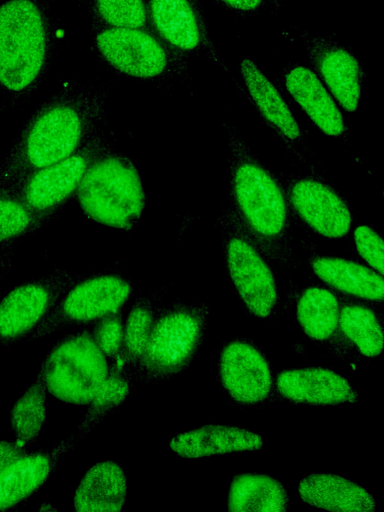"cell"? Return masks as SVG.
I'll use <instances>...</instances> for the list:
<instances>
[{"instance_id": "cell-31", "label": "cell", "mask_w": 384, "mask_h": 512, "mask_svg": "<svg viewBox=\"0 0 384 512\" xmlns=\"http://www.w3.org/2000/svg\"><path fill=\"white\" fill-rule=\"evenodd\" d=\"M100 18L114 28H144L148 11L144 0H95Z\"/></svg>"}, {"instance_id": "cell-22", "label": "cell", "mask_w": 384, "mask_h": 512, "mask_svg": "<svg viewBox=\"0 0 384 512\" xmlns=\"http://www.w3.org/2000/svg\"><path fill=\"white\" fill-rule=\"evenodd\" d=\"M307 504L329 511L369 512L375 509L373 496L360 485L331 473H314L298 486Z\"/></svg>"}, {"instance_id": "cell-3", "label": "cell", "mask_w": 384, "mask_h": 512, "mask_svg": "<svg viewBox=\"0 0 384 512\" xmlns=\"http://www.w3.org/2000/svg\"><path fill=\"white\" fill-rule=\"evenodd\" d=\"M76 196L90 219L124 230L137 223L145 206L139 173L120 153H101L87 169Z\"/></svg>"}, {"instance_id": "cell-17", "label": "cell", "mask_w": 384, "mask_h": 512, "mask_svg": "<svg viewBox=\"0 0 384 512\" xmlns=\"http://www.w3.org/2000/svg\"><path fill=\"white\" fill-rule=\"evenodd\" d=\"M74 442L71 438L51 450L26 452L1 470L0 510L9 509L35 493Z\"/></svg>"}, {"instance_id": "cell-27", "label": "cell", "mask_w": 384, "mask_h": 512, "mask_svg": "<svg viewBox=\"0 0 384 512\" xmlns=\"http://www.w3.org/2000/svg\"><path fill=\"white\" fill-rule=\"evenodd\" d=\"M133 383L131 374L122 364L119 362L111 363L108 376L87 405V412L78 431L73 435L74 439L77 441L119 406L128 396Z\"/></svg>"}, {"instance_id": "cell-11", "label": "cell", "mask_w": 384, "mask_h": 512, "mask_svg": "<svg viewBox=\"0 0 384 512\" xmlns=\"http://www.w3.org/2000/svg\"><path fill=\"white\" fill-rule=\"evenodd\" d=\"M158 36L176 51L205 57L227 70L210 37L199 0H146Z\"/></svg>"}, {"instance_id": "cell-23", "label": "cell", "mask_w": 384, "mask_h": 512, "mask_svg": "<svg viewBox=\"0 0 384 512\" xmlns=\"http://www.w3.org/2000/svg\"><path fill=\"white\" fill-rule=\"evenodd\" d=\"M311 269L323 282L344 293L376 302L384 298L383 277L374 269L335 257L315 258Z\"/></svg>"}, {"instance_id": "cell-28", "label": "cell", "mask_w": 384, "mask_h": 512, "mask_svg": "<svg viewBox=\"0 0 384 512\" xmlns=\"http://www.w3.org/2000/svg\"><path fill=\"white\" fill-rule=\"evenodd\" d=\"M338 325L343 334L367 357L381 354L384 336L375 313L362 305H346L340 309Z\"/></svg>"}, {"instance_id": "cell-32", "label": "cell", "mask_w": 384, "mask_h": 512, "mask_svg": "<svg viewBox=\"0 0 384 512\" xmlns=\"http://www.w3.org/2000/svg\"><path fill=\"white\" fill-rule=\"evenodd\" d=\"M124 321L119 312L95 322L92 336L110 362H119L123 349Z\"/></svg>"}, {"instance_id": "cell-6", "label": "cell", "mask_w": 384, "mask_h": 512, "mask_svg": "<svg viewBox=\"0 0 384 512\" xmlns=\"http://www.w3.org/2000/svg\"><path fill=\"white\" fill-rule=\"evenodd\" d=\"M205 314L177 307L155 317L144 351L132 372L133 382L171 377L185 369L201 343Z\"/></svg>"}, {"instance_id": "cell-26", "label": "cell", "mask_w": 384, "mask_h": 512, "mask_svg": "<svg viewBox=\"0 0 384 512\" xmlns=\"http://www.w3.org/2000/svg\"><path fill=\"white\" fill-rule=\"evenodd\" d=\"M47 393L42 375L38 371L34 382L12 406L10 423L17 445L26 447L37 440L46 421Z\"/></svg>"}, {"instance_id": "cell-10", "label": "cell", "mask_w": 384, "mask_h": 512, "mask_svg": "<svg viewBox=\"0 0 384 512\" xmlns=\"http://www.w3.org/2000/svg\"><path fill=\"white\" fill-rule=\"evenodd\" d=\"M103 152L99 141L87 142L74 154L28 174L9 188L44 218L76 193L87 169Z\"/></svg>"}, {"instance_id": "cell-8", "label": "cell", "mask_w": 384, "mask_h": 512, "mask_svg": "<svg viewBox=\"0 0 384 512\" xmlns=\"http://www.w3.org/2000/svg\"><path fill=\"white\" fill-rule=\"evenodd\" d=\"M95 40L103 59L127 76L156 79L186 73L185 55L144 28L108 27Z\"/></svg>"}, {"instance_id": "cell-5", "label": "cell", "mask_w": 384, "mask_h": 512, "mask_svg": "<svg viewBox=\"0 0 384 512\" xmlns=\"http://www.w3.org/2000/svg\"><path fill=\"white\" fill-rule=\"evenodd\" d=\"M110 366L92 333L83 330L55 343L39 372L53 397L69 404L88 405L108 376Z\"/></svg>"}, {"instance_id": "cell-35", "label": "cell", "mask_w": 384, "mask_h": 512, "mask_svg": "<svg viewBox=\"0 0 384 512\" xmlns=\"http://www.w3.org/2000/svg\"><path fill=\"white\" fill-rule=\"evenodd\" d=\"M25 453V447H21L15 442L0 441V471Z\"/></svg>"}, {"instance_id": "cell-24", "label": "cell", "mask_w": 384, "mask_h": 512, "mask_svg": "<svg viewBox=\"0 0 384 512\" xmlns=\"http://www.w3.org/2000/svg\"><path fill=\"white\" fill-rule=\"evenodd\" d=\"M289 497L280 482L261 473H242L232 480L227 508L231 512H282Z\"/></svg>"}, {"instance_id": "cell-16", "label": "cell", "mask_w": 384, "mask_h": 512, "mask_svg": "<svg viewBox=\"0 0 384 512\" xmlns=\"http://www.w3.org/2000/svg\"><path fill=\"white\" fill-rule=\"evenodd\" d=\"M278 392L286 399L312 405L352 403L356 393L348 380L325 368L288 369L276 378Z\"/></svg>"}, {"instance_id": "cell-2", "label": "cell", "mask_w": 384, "mask_h": 512, "mask_svg": "<svg viewBox=\"0 0 384 512\" xmlns=\"http://www.w3.org/2000/svg\"><path fill=\"white\" fill-rule=\"evenodd\" d=\"M91 126V115L79 102L59 100L42 108L0 167V188L74 154L87 143Z\"/></svg>"}, {"instance_id": "cell-33", "label": "cell", "mask_w": 384, "mask_h": 512, "mask_svg": "<svg viewBox=\"0 0 384 512\" xmlns=\"http://www.w3.org/2000/svg\"><path fill=\"white\" fill-rule=\"evenodd\" d=\"M354 242L359 255L379 274L383 275L384 243L369 226H358L354 231Z\"/></svg>"}, {"instance_id": "cell-30", "label": "cell", "mask_w": 384, "mask_h": 512, "mask_svg": "<svg viewBox=\"0 0 384 512\" xmlns=\"http://www.w3.org/2000/svg\"><path fill=\"white\" fill-rule=\"evenodd\" d=\"M40 219L15 191L0 189V243L26 233Z\"/></svg>"}, {"instance_id": "cell-25", "label": "cell", "mask_w": 384, "mask_h": 512, "mask_svg": "<svg viewBox=\"0 0 384 512\" xmlns=\"http://www.w3.org/2000/svg\"><path fill=\"white\" fill-rule=\"evenodd\" d=\"M296 313L302 330L309 338L326 341L338 327L340 305L331 291L314 286L302 292Z\"/></svg>"}, {"instance_id": "cell-19", "label": "cell", "mask_w": 384, "mask_h": 512, "mask_svg": "<svg viewBox=\"0 0 384 512\" xmlns=\"http://www.w3.org/2000/svg\"><path fill=\"white\" fill-rule=\"evenodd\" d=\"M285 86L311 121L324 134L340 137L346 131L344 117L318 76L309 68L295 65L285 72Z\"/></svg>"}, {"instance_id": "cell-4", "label": "cell", "mask_w": 384, "mask_h": 512, "mask_svg": "<svg viewBox=\"0 0 384 512\" xmlns=\"http://www.w3.org/2000/svg\"><path fill=\"white\" fill-rule=\"evenodd\" d=\"M44 15L32 0H8L0 6V84L11 92L29 88L47 59Z\"/></svg>"}, {"instance_id": "cell-9", "label": "cell", "mask_w": 384, "mask_h": 512, "mask_svg": "<svg viewBox=\"0 0 384 512\" xmlns=\"http://www.w3.org/2000/svg\"><path fill=\"white\" fill-rule=\"evenodd\" d=\"M132 294L127 280L116 275H99L70 287L44 320L26 337L44 338L63 328L96 322L120 312Z\"/></svg>"}, {"instance_id": "cell-15", "label": "cell", "mask_w": 384, "mask_h": 512, "mask_svg": "<svg viewBox=\"0 0 384 512\" xmlns=\"http://www.w3.org/2000/svg\"><path fill=\"white\" fill-rule=\"evenodd\" d=\"M218 368L221 384L234 401L251 405L269 396L273 384L270 365L253 344L244 340L226 344Z\"/></svg>"}, {"instance_id": "cell-14", "label": "cell", "mask_w": 384, "mask_h": 512, "mask_svg": "<svg viewBox=\"0 0 384 512\" xmlns=\"http://www.w3.org/2000/svg\"><path fill=\"white\" fill-rule=\"evenodd\" d=\"M67 290L55 278L26 282L0 300V340L13 341L30 334Z\"/></svg>"}, {"instance_id": "cell-21", "label": "cell", "mask_w": 384, "mask_h": 512, "mask_svg": "<svg viewBox=\"0 0 384 512\" xmlns=\"http://www.w3.org/2000/svg\"><path fill=\"white\" fill-rule=\"evenodd\" d=\"M127 477L120 465L105 460L92 465L79 481L73 495L77 512H118L127 501Z\"/></svg>"}, {"instance_id": "cell-20", "label": "cell", "mask_w": 384, "mask_h": 512, "mask_svg": "<svg viewBox=\"0 0 384 512\" xmlns=\"http://www.w3.org/2000/svg\"><path fill=\"white\" fill-rule=\"evenodd\" d=\"M260 435L248 429L210 424L181 432L169 448L183 458H203L232 452L253 451L262 447Z\"/></svg>"}, {"instance_id": "cell-7", "label": "cell", "mask_w": 384, "mask_h": 512, "mask_svg": "<svg viewBox=\"0 0 384 512\" xmlns=\"http://www.w3.org/2000/svg\"><path fill=\"white\" fill-rule=\"evenodd\" d=\"M228 275L245 307L259 318L269 317L278 289L268 258L244 233L228 208L218 219Z\"/></svg>"}, {"instance_id": "cell-13", "label": "cell", "mask_w": 384, "mask_h": 512, "mask_svg": "<svg viewBox=\"0 0 384 512\" xmlns=\"http://www.w3.org/2000/svg\"><path fill=\"white\" fill-rule=\"evenodd\" d=\"M284 193L299 217L318 234L339 239L350 231L352 214L349 207L334 190L319 180L293 178Z\"/></svg>"}, {"instance_id": "cell-12", "label": "cell", "mask_w": 384, "mask_h": 512, "mask_svg": "<svg viewBox=\"0 0 384 512\" xmlns=\"http://www.w3.org/2000/svg\"><path fill=\"white\" fill-rule=\"evenodd\" d=\"M300 39L315 71L333 97L348 112L360 102L363 70L354 54L328 35L300 32Z\"/></svg>"}, {"instance_id": "cell-18", "label": "cell", "mask_w": 384, "mask_h": 512, "mask_svg": "<svg viewBox=\"0 0 384 512\" xmlns=\"http://www.w3.org/2000/svg\"><path fill=\"white\" fill-rule=\"evenodd\" d=\"M240 74L260 116L283 143L296 152L297 148L303 146V133L276 87L250 59L241 61Z\"/></svg>"}, {"instance_id": "cell-29", "label": "cell", "mask_w": 384, "mask_h": 512, "mask_svg": "<svg viewBox=\"0 0 384 512\" xmlns=\"http://www.w3.org/2000/svg\"><path fill=\"white\" fill-rule=\"evenodd\" d=\"M155 315L145 301L135 303L123 326V349L120 364L131 374L135 369L147 342Z\"/></svg>"}, {"instance_id": "cell-1", "label": "cell", "mask_w": 384, "mask_h": 512, "mask_svg": "<svg viewBox=\"0 0 384 512\" xmlns=\"http://www.w3.org/2000/svg\"><path fill=\"white\" fill-rule=\"evenodd\" d=\"M228 134V208L244 233L269 261H293L288 201L272 172L254 155L239 131Z\"/></svg>"}, {"instance_id": "cell-34", "label": "cell", "mask_w": 384, "mask_h": 512, "mask_svg": "<svg viewBox=\"0 0 384 512\" xmlns=\"http://www.w3.org/2000/svg\"><path fill=\"white\" fill-rule=\"evenodd\" d=\"M224 8L241 15H253L280 8L278 0H216Z\"/></svg>"}]
</instances>
